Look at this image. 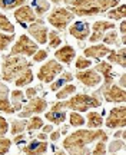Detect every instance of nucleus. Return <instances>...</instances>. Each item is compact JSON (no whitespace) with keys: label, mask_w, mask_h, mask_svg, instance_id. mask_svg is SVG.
I'll use <instances>...</instances> for the list:
<instances>
[{"label":"nucleus","mask_w":126,"mask_h":155,"mask_svg":"<svg viewBox=\"0 0 126 155\" xmlns=\"http://www.w3.org/2000/svg\"><path fill=\"white\" fill-rule=\"evenodd\" d=\"M108 139L109 135L102 129H77L63 139V150L67 155H89L88 145Z\"/></svg>","instance_id":"1"},{"label":"nucleus","mask_w":126,"mask_h":155,"mask_svg":"<svg viewBox=\"0 0 126 155\" xmlns=\"http://www.w3.org/2000/svg\"><path fill=\"white\" fill-rule=\"evenodd\" d=\"M118 3L119 0H72L67 9L75 16L89 17L113 9L118 6Z\"/></svg>","instance_id":"2"},{"label":"nucleus","mask_w":126,"mask_h":155,"mask_svg":"<svg viewBox=\"0 0 126 155\" xmlns=\"http://www.w3.org/2000/svg\"><path fill=\"white\" fill-rule=\"evenodd\" d=\"M102 105V101L98 95L88 94H76L75 96L69 98L67 101H59L52 105L50 111H59V109H70L75 112H88L89 109L99 108Z\"/></svg>","instance_id":"3"},{"label":"nucleus","mask_w":126,"mask_h":155,"mask_svg":"<svg viewBox=\"0 0 126 155\" xmlns=\"http://www.w3.org/2000/svg\"><path fill=\"white\" fill-rule=\"evenodd\" d=\"M32 68V62H29L24 56L5 55L2 63V79L5 82H15L23 72Z\"/></svg>","instance_id":"4"},{"label":"nucleus","mask_w":126,"mask_h":155,"mask_svg":"<svg viewBox=\"0 0 126 155\" xmlns=\"http://www.w3.org/2000/svg\"><path fill=\"white\" fill-rule=\"evenodd\" d=\"M72 20H75V15L67 7H56V9L50 12L49 16H47L49 25H52L53 28L60 30V32L67 29V26H69V23Z\"/></svg>","instance_id":"5"},{"label":"nucleus","mask_w":126,"mask_h":155,"mask_svg":"<svg viewBox=\"0 0 126 155\" xmlns=\"http://www.w3.org/2000/svg\"><path fill=\"white\" fill-rule=\"evenodd\" d=\"M39 49V45L33 40L30 36L27 35H22L19 36L17 42L10 49V55H16V56H33Z\"/></svg>","instance_id":"6"},{"label":"nucleus","mask_w":126,"mask_h":155,"mask_svg":"<svg viewBox=\"0 0 126 155\" xmlns=\"http://www.w3.org/2000/svg\"><path fill=\"white\" fill-rule=\"evenodd\" d=\"M62 72H63V66L56 59H50L43 66H40L37 72V79L43 83H52Z\"/></svg>","instance_id":"7"},{"label":"nucleus","mask_w":126,"mask_h":155,"mask_svg":"<svg viewBox=\"0 0 126 155\" xmlns=\"http://www.w3.org/2000/svg\"><path fill=\"white\" fill-rule=\"evenodd\" d=\"M47 109V101H44L43 98H37L34 96L32 99H29L27 105H24L19 111V116L26 119V118H30L33 115H39Z\"/></svg>","instance_id":"8"},{"label":"nucleus","mask_w":126,"mask_h":155,"mask_svg":"<svg viewBox=\"0 0 126 155\" xmlns=\"http://www.w3.org/2000/svg\"><path fill=\"white\" fill-rule=\"evenodd\" d=\"M125 115L126 108L125 105L116 106L109 111V115L105 121V125L109 129H118V128H125Z\"/></svg>","instance_id":"9"},{"label":"nucleus","mask_w":126,"mask_h":155,"mask_svg":"<svg viewBox=\"0 0 126 155\" xmlns=\"http://www.w3.org/2000/svg\"><path fill=\"white\" fill-rule=\"evenodd\" d=\"M27 32H29V36L33 38V40L37 45H44L47 42V33H49V30L46 28L43 19H37L36 22H33L27 28Z\"/></svg>","instance_id":"10"},{"label":"nucleus","mask_w":126,"mask_h":155,"mask_svg":"<svg viewBox=\"0 0 126 155\" xmlns=\"http://www.w3.org/2000/svg\"><path fill=\"white\" fill-rule=\"evenodd\" d=\"M112 29H115V23L109 20H98L92 26V32L89 35V42L90 43H98L102 40L106 32H109Z\"/></svg>","instance_id":"11"},{"label":"nucleus","mask_w":126,"mask_h":155,"mask_svg":"<svg viewBox=\"0 0 126 155\" xmlns=\"http://www.w3.org/2000/svg\"><path fill=\"white\" fill-rule=\"evenodd\" d=\"M76 79L88 88H95L100 83L102 76L95 69H85V71H77Z\"/></svg>","instance_id":"12"},{"label":"nucleus","mask_w":126,"mask_h":155,"mask_svg":"<svg viewBox=\"0 0 126 155\" xmlns=\"http://www.w3.org/2000/svg\"><path fill=\"white\" fill-rule=\"evenodd\" d=\"M95 71L103 79V85H102V88H100V92H102V91L109 88L110 85L113 83V81H115V75H113V71H112V65H110L109 62H99L98 65L95 66Z\"/></svg>","instance_id":"13"},{"label":"nucleus","mask_w":126,"mask_h":155,"mask_svg":"<svg viewBox=\"0 0 126 155\" xmlns=\"http://www.w3.org/2000/svg\"><path fill=\"white\" fill-rule=\"evenodd\" d=\"M102 94H103L105 101L112 102V104H123L126 101L125 89L121 88L119 85H115V83H112L108 89L102 91Z\"/></svg>","instance_id":"14"},{"label":"nucleus","mask_w":126,"mask_h":155,"mask_svg":"<svg viewBox=\"0 0 126 155\" xmlns=\"http://www.w3.org/2000/svg\"><path fill=\"white\" fill-rule=\"evenodd\" d=\"M69 33L75 39H77L79 42H83L89 38L90 35V26L86 22H75L69 28Z\"/></svg>","instance_id":"15"},{"label":"nucleus","mask_w":126,"mask_h":155,"mask_svg":"<svg viewBox=\"0 0 126 155\" xmlns=\"http://www.w3.org/2000/svg\"><path fill=\"white\" fill-rule=\"evenodd\" d=\"M15 19L20 23H33L37 20L36 13L33 12V9L27 5H23L20 7H17L15 10Z\"/></svg>","instance_id":"16"},{"label":"nucleus","mask_w":126,"mask_h":155,"mask_svg":"<svg viewBox=\"0 0 126 155\" xmlns=\"http://www.w3.org/2000/svg\"><path fill=\"white\" fill-rule=\"evenodd\" d=\"M75 56H76V52L70 45H65L62 48H57V50L55 52V59L59 63H65V65H70L72 61L75 59Z\"/></svg>","instance_id":"17"},{"label":"nucleus","mask_w":126,"mask_h":155,"mask_svg":"<svg viewBox=\"0 0 126 155\" xmlns=\"http://www.w3.org/2000/svg\"><path fill=\"white\" fill-rule=\"evenodd\" d=\"M110 50L112 49L108 48L106 45H92L83 50V55H85V58H89V59H102V58L109 55Z\"/></svg>","instance_id":"18"},{"label":"nucleus","mask_w":126,"mask_h":155,"mask_svg":"<svg viewBox=\"0 0 126 155\" xmlns=\"http://www.w3.org/2000/svg\"><path fill=\"white\" fill-rule=\"evenodd\" d=\"M47 142L46 141H37L33 139L32 142L26 147H22V151L26 155H43L47 152Z\"/></svg>","instance_id":"19"},{"label":"nucleus","mask_w":126,"mask_h":155,"mask_svg":"<svg viewBox=\"0 0 126 155\" xmlns=\"http://www.w3.org/2000/svg\"><path fill=\"white\" fill-rule=\"evenodd\" d=\"M109 63H116L118 66L125 68L126 66V49L125 46H122L119 50H110L108 55Z\"/></svg>","instance_id":"20"},{"label":"nucleus","mask_w":126,"mask_h":155,"mask_svg":"<svg viewBox=\"0 0 126 155\" xmlns=\"http://www.w3.org/2000/svg\"><path fill=\"white\" fill-rule=\"evenodd\" d=\"M85 125H88L89 129H100L103 125V118L99 112H88V116L85 119Z\"/></svg>","instance_id":"21"},{"label":"nucleus","mask_w":126,"mask_h":155,"mask_svg":"<svg viewBox=\"0 0 126 155\" xmlns=\"http://www.w3.org/2000/svg\"><path fill=\"white\" fill-rule=\"evenodd\" d=\"M72 79H73V75L70 72H62L60 78H57L55 79L53 82L50 83V91H53V92H57L62 86H65L67 83L72 82Z\"/></svg>","instance_id":"22"},{"label":"nucleus","mask_w":126,"mask_h":155,"mask_svg":"<svg viewBox=\"0 0 126 155\" xmlns=\"http://www.w3.org/2000/svg\"><path fill=\"white\" fill-rule=\"evenodd\" d=\"M10 95V104L13 106L15 112H19L23 108V102H24V94L20 89H15Z\"/></svg>","instance_id":"23"},{"label":"nucleus","mask_w":126,"mask_h":155,"mask_svg":"<svg viewBox=\"0 0 126 155\" xmlns=\"http://www.w3.org/2000/svg\"><path fill=\"white\" fill-rule=\"evenodd\" d=\"M46 119L49 122H52V124H57V125H60V124H63V122L66 121V118H67V115H66L65 109H59V111H49L46 112Z\"/></svg>","instance_id":"24"},{"label":"nucleus","mask_w":126,"mask_h":155,"mask_svg":"<svg viewBox=\"0 0 126 155\" xmlns=\"http://www.w3.org/2000/svg\"><path fill=\"white\" fill-rule=\"evenodd\" d=\"M76 86L75 85H72V83H67V85H65V86H62L57 92H56V98H57V101H65L67 99V98H70V95H73L75 92H76Z\"/></svg>","instance_id":"25"},{"label":"nucleus","mask_w":126,"mask_h":155,"mask_svg":"<svg viewBox=\"0 0 126 155\" xmlns=\"http://www.w3.org/2000/svg\"><path fill=\"white\" fill-rule=\"evenodd\" d=\"M33 6H34L33 12H34L39 17H42L44 13H47L50 9L49 0H33Z\"/></svg>","instance_id":"26"},{"label":"nucleus","mask_w":126,"mask_h":155,"mask_svg":"<svg viewBox=\"0 0 126 155\" xmlns=\"http://www.w3.org/2000/svg\"><path fill=\"white\" fill-rule=\"evenodd\" d=\"M125 15H126L125 5H121V6H118V7H113V9L108 10V17L112 19V20H123Z\"/></svg>","instance_id":"27"},{"label":"nucleus","mask_w":126,"mask_h":155,"mask_svg":"<svg viewBox=\"0 0 126 155\" xmlns=\"http://www.w3.org/2000/svg\"><path fill=\"white\" fill-rule=\"evenodd\" d=\"M33 79H34V76H33L32 68H30V69H27L26 72H23L20 76L17 78L16 81H15V85L19 86V88H20V86H26V85L33 82Z\"/></svg>","instance_id":"28"},{"label":"nucleus","mask_w":126,"mask_h":155,"mask_svg":"<svg viewBox=\"0 0 126 155\" xmlns=\"http://www.w3.org/2000/svg\"><path fill=\"white\" fill-rule=\"evenodd\" d=\"M10 132L11 135H19V134H23L24 129H26V125H27V121L26 119H15V121L10 122Z\"/></svg>","instance_id":"29"},{"label":"nucleus","mask_w":126,"mask_h":155,"mask_svg":"<svg viewBox=\"0 0 126 155\" xmlns=\"http://www.w3.org/2000/svg\"><path fill=\"white\" fill-rule=\"evenodd\" d=\"M26 0H0V9L2 10H13L24 5Z\"/></svg>","instance_id":"30"},{"label":"nucleus","mask_w":126,"mask_h":155,"mask_svg":"<svg viewBox=\"0 0 126 155\" xmlns=\"http://www.w3.org/2000/svg\"><path fill=\"white\" fill-rule=\"evenodd\" d=\"M43 127V119L37 115H33L30 116V119L27 121V125H26V129L27 131H36V129H40V128Z\"/></svg>","instance_id":"31"},{"label":"nucleus","mask_w":126,"mask_h":155,"mask_svg":"<svg viewBox=\"0 0 126 155\" xmlns=\"http://www.w3.org/2000/svg\"><path fill=\"white\" fill-rule=\"evenodd\" d=\"M0 30H2V32H7V33H15L13 23H11L2 12H0Z\"/></svg>","instance_id":"32"},{"label":"nucleus","mask_w":126,"mask_h":155,"mask_svg":"<svg viewBox=\"0 0 126 155\" xmlns=\"http://www.w3.org/2000/svg\"><path fill=\"white\" fill-rule=\"evenodd\" d=\"M69 125L75 128H80L85 125V118H83L79 112H70V116H69Z\"/></svg>","instance_id":"33"},{"label":"nucleus","mask_w":126,"mask_h":155,"mask_svg":"<svg viewBox=\"0 0 126 155\" xmlns=\"http://www.w3.org/2000/svg\"><path fill=\"white\" fill-rule=\"evenodd\" d=\"M47 39H49V46L52 49H57L62 43V38L60 35L57 33L56 30H49V33H47Z\"/></svg>","instance_id":"34"},{"label":"nucleus","mask_w":126,"mask_h":155,"mask_svg":"<svg viewBox=\"0 0 126 155\" xmlns=\"http://www.w3.org/2000/svg\"><path fill=\"white\" fill-rule=\"evenodd\" d=\"M15 40V33H2L0 32V52L9 48V45Z\"/></svg>","instance_id":"35"},{"label":"nucleus","mask_w":126,"mask_h":155,"mask_svg":"<svg viewBox=\"0 0 126 155\" xmlns=\"http://www.w3.org/2000/svg\"><path fill=\"white\" fill-rule=\"evenodd\" d=\"M106 45H119V36H118V32H116L115 29H112L109 32H106L105 36L102 38Z\"/></svg>","instance_id":"36"},{"label":"nucleus","mask_w":126,"mask_h":155,"mask_svg":"<svg viewBox=\"0 0 126 155\" xmlns=\"http://www.w3.org/2000/svg\"><path fill=\"white\" fill-rule=\"evenodd\" d=\"M123 148H125V141H123V139H116L115 138L109 144V147L106 148V151H109V152H112V154H115V152L122 151Z\"/></svg>","instance_id":"37"},{"label":"nucleus","mask_w":126,"mask_h":155,"mask_svg":"<svg viewBox=\"0 0 126 155\" xmlns=\"http://www.w3.org/2000/svg\"><path fill=\"white\" fill-rule=\"evenodd\" d=\"M89 66H92V61L89 58H85V56H79L76 59V63H75V68L77 71H85L88 69Z\"/></svg>","instance_id":"38"},{"label":"nucleus","mask_w":126,"mask_h":155,"mask_svg":"<svg viewBox=\"0 0 126 155\" xmlns=\"http://www.w3.org/2000/svg\"><path fill=\"white\" fill-rule=\"evenodd\" d=\"M11 147V141L9 138H6L5 135H0V155H5L9 152Z\"/></svg>","instance_id":"39"},{"label":"nucleus","mask_w":126,"mask_h":155,"mask_svg":"<svg viewBox=\"0 0 126 155\" xmlns=\"http://www.w3.org/2000/svg\"><path fill=\"white\" fill-rule=\"evenodd\" d=\"M89 155H106V142L105 141H98L96 147Z\"/></svg>","instance_id":"40"},{"label":"nucleus","mask_w":126,"mask_h":155,"mask_svg":"<svg viewBox=\"0 0 126 155\" xmlns=\"http://www.w3.org/2000/svg\"><path fill=\"white\" fill-rule=\"evenodd\" d=\"M0 111L6 112V114H15V109L10 104V99L6 98V99H0Z\"/></svg>","instance_id":"41"},{"label":"nucleus","mask_w":126,"mask_h":155,"mask_svg":"<svg viewBox=\"0 0 126 155\" xmlns=\"http://www.w3.org/2000/svg\"><path fill=\"white\" fill-rule=\"evenodd\" d=\"M33 58V62H43L47 59V50L44 49H37V52L32 56Z\"/></svg>","instance_id":"42"},{"label":"nucleus","mask_w":126,"mask_h":155,"mask_svg":"<svg viewBox=\"0 0 126 155\" xmlns=\"http://www.w3.org/2000/svg\"><path fill=\"white\" fill-rule=\"evenodd\" d=\"M7 131H9V122L0 115V135H6Z\"/></svg>","instance_id":"43"},{"label":"nucleus","mask_w":126,"mask_h":155,"mask_svg":"<svg viewBox=\"0 0 126 155\" xmlns=\"http://www.w3.org/2000/svg\"><path fill=\"white\" fill-rule=\"evenodd\" d=\"M9 88L6 86L5 83L0 81V99H6V98H9Z\"/></svg>","instance_id":"44"},{"label":"nucleus","mask_w":126,"mask_h":155,"mask_svg":"<svg viewBox=\"0 0 126 155\" xmlns=\"http://www.w3.org/2000/svg\"><path fill=\"white\" fill-rule=\"evenodd\" d=\"M36 95H37V89L36 88H29V89H26V92H24V96H26L27 99H32Z\"/></svg>","instance_id":"45"},{"label":"nucleus","mask_w":126,"mask_h":155,"mask_svg":"<svg viewBox=\"0 0 126 155\" xmlns=\"http://www.w3.org/2000/svg\"><path fill=\"white\" fill-rule=\"evenodd\" d=\"M121 33H122V45H125L126 43V23L122 20L121 23Z\"/></svg>","instance_id":"46"},{"label":"nucleus","mask_w":126,"mask_h":155,"mask_svg":"<svg viewBox=\"0 0 126 155\" xmlns=\"http://www.w3.org/2000/svg\"><path fill=\"white\" fill-rule=\"evenodd\" d=\"M60 131H52L50 132V141H53V142H56V141H59V138H60Z\"/></svg>","instance_id":"47"},{"label":"nucleus","mask_w":126,"mask_h":155,"mask_svg":"<svg viewBox=\"0 0 126 155\" xmlns=\"http://www.w3.org/2000/svg\"><path fill=\"white\" fill-rule=\"evenodd\" d=\"M42 131H43V134H50L52 131H53V127H52V124H47V125H44L43 124V127L40 128Z\"/></svg>","instance_id":"48"},{"label":"nucleus","mask_w":126,"mask_h":155,"mask_svg":"<svg viewBox=\"0 0 126 155\" xmlns=\"http://www.w3.org/2000/svg\"><path fill=\"white\" fill-rule=\"evenodd\" d=\"M123 137H125V129H123V128H121V131H116L115 132L116 139H123Z\"/></svg>","instance_id":"49"},{"label":"nucleus","mask_w":126,"mask_h":155,"mask_svg":"<svg viewBox=\"0 0 126 155\" xmlns=\"http://www.w3.org/2000/svg\"><path fill=\"white\" fill-rule=\"evenodd\" d=\"M52 3H55V5H62V3H65V5H70V2L72 0H50Z\"/></svg>","instance_id":"50"},{"label":"nucleus","mask_w":126,"mask_h":155,"mask_svg":"<svg viewBox=\"0 0 126 155\" xmlns=\"http://www.w3.org/2000/svg\"><path fill=\"white\" fill-rule=\"evenodd\" d=\"M126 75L125 73H122L121 75V79H119V86H121V88H125V82H126Z\"/></svg>","instance_id":"51"},{"label":"nucleus","mask_w":126,"mask_h":155,"mask_svg":"<svg viewBox=\"0 0 126 155\" xmlns=\"http://www.w3.org/2000/svg\"><path fill=\"white\" fill-rule=\"evenodd\" d=\"M36 139H37V141H46V139H47V135H46V134H39V135H36Z\"/></svg>","instance_id":"52"},{"label":"nucleus","mask_w":126,"mask_h":155,"mask_svg":"<svg viewBox=\"0 0 126 155\" xmlns=\"http://www.w3.org/2000/svg\"><path fill=\"white\" fill-rule=\"evenodd\" d=\"M22 141H24V135H20V134H19V135H17L16 138L13 139V142H16V144H19V142H22Z\"/></svg>","instance_id":"53"},{"label":"nucleus","mask_w":126,"mask_h":155,"mask_svg":"<svg viewBox=\"0 0 126 155\" xmlns=\"http://www.w3.org/2000/svg\"><path fill=\"white\" fill-rule=\"evenodd\" d=\"M55 155H67V154H66L65 150H56L55 151Z\"/></svg>","instance_id":"54"},{"label":"nucleus","mask_w":126,"mask_h":155,"mask_svg":"<svg viewBox=\"0 0 126 155\" xmlns=\"http://www.w3.org/2000/svg\"><path fill=\"white\" fill-rule=\"evenodd\" d=\"M67 128H69V127H67V125H66V127H63V128H62L60 134H66V132H67Z\"/></svg>","instance_id":"55"},{"label":"nucleus","mask_w":126,"mask_h":155,"mask_svg":"<svg viewBox=\"0 0 126 155\" xmlns=\"http://www.w3.org/2000/svg\"><path fill=\"white\" fill-rule=\"evenodd\" d=\"M43 155H44V154H43Z\"/></svg>","instance_id":"56"}]
</instances>
